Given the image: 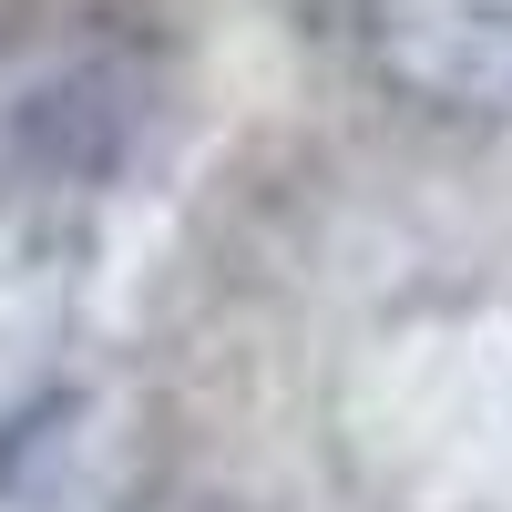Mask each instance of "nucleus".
<instances>
[{
	"instance_id": "obj_1",
	"label": "nucleus",
	"mask_w": 512,
	"mask_h": 512,
	"mask_svg": "<svg viewBox=\"0 0 512 512\" xmlns=\"http://www.w3.org/2000/svg\"><path fill=\"white\" fill-rule=\"evenodd\" d=\"M359 62L410 123H512V0H359Z\"/></svg>"
},
{
	"instance_id": "obj_2",
	"label": "nucleus",
	"mask_w": 512,
	"mask_h": 512,
	"mask_svg": "<svg viewBox=\"0 0 512 512\" xmlns=\"http://www.w3.org/2000/svg\"><path fill=\"white\" fill-rule=\"evenodd\" d=\"M123 512H246L236 492H216V482H144Z\"/></svg>"
}]
</instances>
